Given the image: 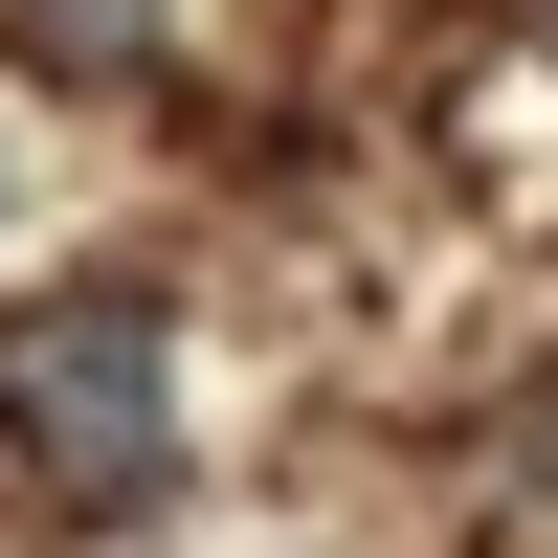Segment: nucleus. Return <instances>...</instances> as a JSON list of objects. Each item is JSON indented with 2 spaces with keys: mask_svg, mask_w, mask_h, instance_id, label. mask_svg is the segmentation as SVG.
<instances>
[{
  "mask_svg": "<svg viewBox=\"0 0 558 558\" xmlns=\"http://www.w3.org/2000/svg\"><path fill=\"white\" fill-rule=\"evenodd\" d=\"M0 23H23L45 68H134V45H157V0H0Z\"/></svg>",
  "mask_w": 558,
  "mask_h": 558,
  "instance_id": "2",
  "label": "nucleus"
},
{
  "mask_svg": "<svg viewBox=\"0 0 558 558\" xmlns=\"http://www.w3.org/2000/svg\"><path fill=\"white\" fill-rule=\"evenodd\" d=\"M0 447H23L45 492H89V514L179 492V313L157 291H45L23 336H0Z\"/></svg>",
  "mask_w": 558,
  "mask_h": 558,
  "instance_id": "1",
  "label": "nucleus"
}]
</instances>
